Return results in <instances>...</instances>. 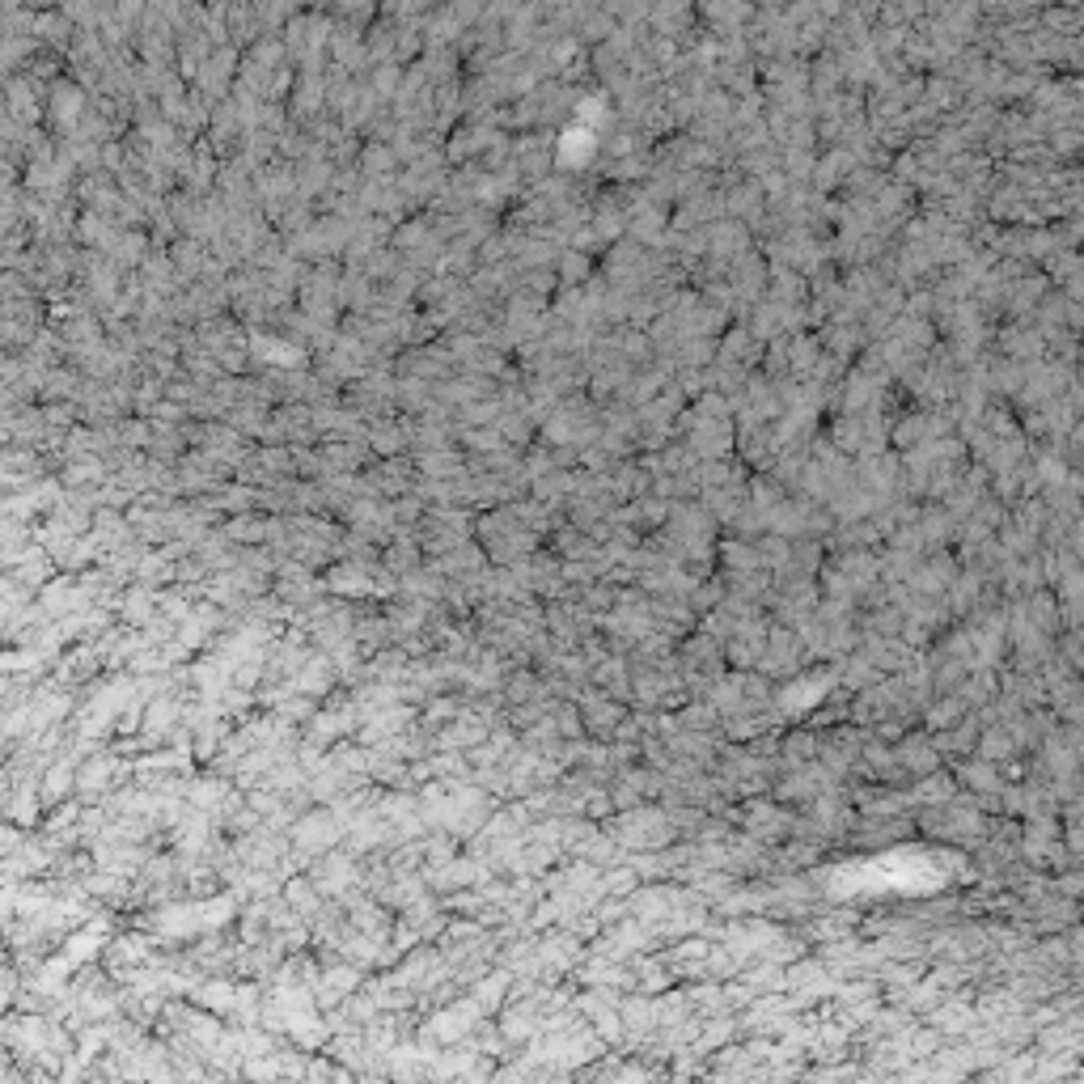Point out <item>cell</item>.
I'll return each mask as SVG.
<instances>
[]
</instances>
